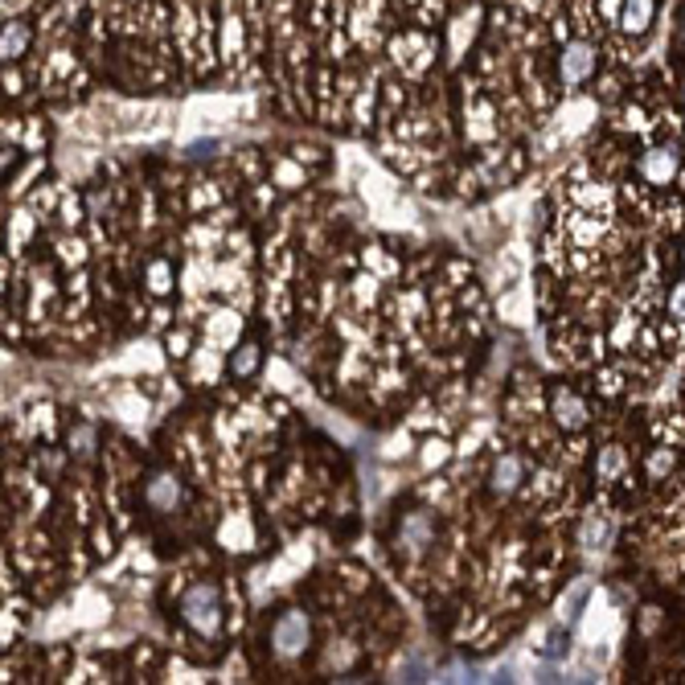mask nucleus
<instances>
[{
	"mask_svg": "<svg viewBox=\"0 0 685 685\" xmlns=\"http://www.w3.org/2000/svg\"><path fill=\"white\" fill-rule=\"evenodd\" d=\"M148 288L157 291V296H165V291L173 288V271H169V263H152L148 267Z\"/></svg>",
	"mask_w": 685,
	"mask_h": 685,
	"instance_id": "obj_13",
	"label": "nucleus"
},
{
	"mask_svg": "<svg viewBox=\"0 0 685 685\" xmlns=\"http://www.w3.org/2000/svg\"><path fill=\"white\" fill-rule=\"evenodd\" d=\"M595 542H608V526H603V521H587V529H583V546L587 550H595Z\"/></svg>",
	"mask_w": 685,
	"mask_h": 685,
	"instance_id": "obj_14",
	"label": "nucleus"
},
{
	"mask_svg": "<svg viewBox=\"0 0 685 685\" xmlns=\"http://www.w3.org/2000/svg\"><path fill=\"white\" fill-rule=\"evenodd\" d=\"M681 259H685V255H681Z\"/></svg>",
	"mask_w": 685,
	"mask_h": 685,
	"instance_id": "obj_18",
	"label": "nucleus"
},
{
	"mask_svg": "<svg viewBox=\"0 0 685 685\" xmlns=\"http://www.w3.org/2000/svg\"><path fill=\"white\" fill-rule=\"evenodd\" d=\"M181 616L189 628H198L201 636H214L222 628V595L214 583H193L181 595Z\"/></svg>",
	"mask_w": 685,
	"mask_h": 685,
	"instance_id": "obj_1",
	"label": "nucleus"
},
{
	"mask_svg": "<svg viewBox=\"0 0 685 685\" xmlns=\"http://www.w3.org/2000/svg\"><path fill=\"white\" fill-rule=\"evenodd\" d=\"M144 496H148V505L152 509H160V513H169L177 501H181V485H177L169 472H160V476H152L148 480V488H144Z\"/></svg>",
	"mask_w": 685,
	"mask_h": 685,
	"instance_id": "obj_6",
	"label": "nucleus"
},
{
	"mask_svg": "<svg viewBox=\"0 0 685 685\" xmlns=\"http://www.w3.org/2000/svg\"><path fill=\"white\" fill-rule=\"evenodd\" d=\"M677 165H681V157H677V148H669V144H660V148H649L640 157V165H636V173L644 177L649 185H669L677 177Z\"/></svg>",
	"mask_w": 685,
	"mask_h": 685,
	"instance_id": "obj_4",
	"label": "nucleus"
},
{
	"mask_svg": "<svg viewBox=\"0 0 685 685\" xmlns=\"http://www.w3.org/2000/svg\"><path fill=\"white\" fill-rule=\"evenodd\" d=\"M271 644H275V652H280L283 660L300 657V652L308 649V616H304V611H283V616L275 619V628H271Z\"/></svg>",
	"mask_w": 685,
	"mask_h": 685,
	"instance_id": "obj_2",
	"label": "nucleus"
},
{
	"mask_svg": "<svg viewBox=\"0 0 685 685\" xmlns=\"http://www.w3.org/2000/svg\"><path fill=\"white\" fill-rule=\"evenodd\" d=\"M595 66H599V54H595L591 42H567V50H562V58H558L562 83L567 87L587 83V78L595 75Z\"/></svg>",
	"mask_w": 685,
	"mask_h": 685,
	"instance_id": "obj_3",
	"label": "nucleus"
},
{
	"mask_svg": "<svg viewBox=\"0 0 685 685\" xmlns=\"http://www.w3.org/2000/svg\"><path fill=\"white\" fill-rule=\"evenodd\" d=\"M70 444H78V447H75L78 455H91V431L78 427V435H70Z\"/></svg>",
	"mask_w": 685,
	"mask_h": 685,
	"instance_id": "obj_17",
	"label": "nucleus"
},
{
	"mask_svg": "<svg viewBox=\"0 0 685 685\" xmlns=\"http://www.w3.org/2000/svg\"><path fill=\"white\" fill-rule=\"evenodd\" d=\"M550 411H554V419H558V427H567V431H578V427L587 423V406H583V398L570 394V390H554Z\"/></svg>",
	"mask_w": 685,
	"mask_h": 685,
	"instance_id": "obj_5",
	"label": "nucleus"
},
{
	"mask_svg": "<svg viewBox=\"0 0 685 685\" xmlns=\"http://www.w3.org/2000/svg\"><path fill=\"white\" fill-rule=\"evenodd\" d=\"M669 316H673V321H685V283H677V288L669 291Z\"/></svg>",
	"mask_w": 685,
	"mask_h": 685,
	"instance_id": "obj_15",
	"label": "nucleus"
},
{
	"mask_svg": "<svg viewBox=\"0 0 685 685\" xmlns=\"http://www.w3.org/2000/svg\"><path fill=\"white\" fill-rule=\"evenodd\" d=\"M398 542H403L406 554H423V550H427V542H431V521L423 517V513H419V517H411L403 526V534H398Z\"/></svg>",
	"mask_w": 685,
	"mask_h": 685,
	"instance_id": "obj_8",
	"label": "nucleus"
},
{
	"mask_svg": "<svg viewBox=\"0 0 685 685\" xmlns=\"http://www.w3.org/2000/svg\"><path fill=\"white\" fill-rule=\"evenodd\" d=\"M230 370L239 373V378H250V373L259 370V345H242L239 353L230 357Z\"/></svg>",
	"mask_w": 685,
	"mask_h": 685,
	"instance_id": "obj_12",
	"label": "nucleus"
},
{
	"mask_svg": "<svg viewBox=\"0 0 685 685\" xmlns=\"http://www.w3.org/2000/svg\"><path fill=\"white\" fill-rule=\"evenodd\" d=\"M657 13V0H624V29L628 34H644Z\"/></svg>",
	"mask_w": 685,
	"mask_h": 685,
	"instance_id": "obj_10",
	"label": "nucleus"
},
{
	"mask_svg": "<svg viewBox=\"0 0 685 685\" xmlns=\"http://www.w3.org/2000/svg\"><path fill=\"white\" fill-rule=\"evenodd\" d=\"M521 472H526V464H521L517 455H501V460H496V468H493V493L509 496L513 488L521 485Z\"/></svg>",
	"mask_w": 685,
	"mask_h": 685,
	"instance_id": "obj_7",
	"label": "nucleus"
},
{
	"mask_svg": "<svg viewBox=\"0 0 685 685\" xmlns=\"http://www.w3.org/2000/svg\"><path fill=\"white\" fill-rule=\"evenodd\" d=\"M624 464H628L624 447H599V460H595V472H599V480H611V476H619V472H624Z\"/></svg>",
	"mask_w": 685,
	"mask_h": 685,
	"instance_id": "obj_11",
	"label": "nucleus"
},
{
	"mask_svg": "<svg viewBox=\"0 0 685 685\" xmlns=\"http://www.w3.org/2000/svg\"><path fill=\"white\" fill-rule=\"evenodd\" d=\"M669 468H673V452H665V447H660V452H652V460H649L652 476H665Z\"/></svg>",
	"mask_w": 685,
	"mask_h": 685,
	"instance_id": "obj_16",
	"label": "nucleus"
},
{
	"mask_svg": "<svg viewBox=\"0 0 685 685\" xmlns=\"http://www.w3.org/2000/svg\"><path fill=\"white\" fill-rule=\"evenodd\" d=\"M29 37H34V34H29L26 21H9V26H5V37H0V50H5V58L17 62L21 54L29 50Z\"/></svg>",
	"mask_w": 685,
	"mask_h": 685,
	"instance_id": "obj_9",
	"label": "nucleus"
}]
</instances>
